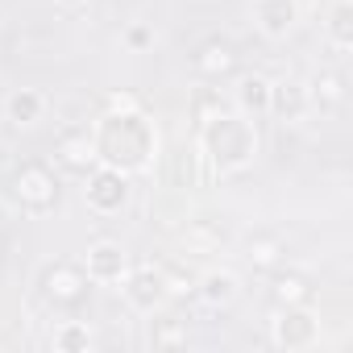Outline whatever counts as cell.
<instances>
[{
    "label": "cell",
    "instance_id": "obj_3",
    "mask_svg": "<svg viewBox=\"0 0 353 353\" xmlns=\"http://www.w3.org/2000/svg\"><path fill=\"white\" fill-rule=\"evenodd\" d=\"M270 341L287 353H307L320 345V316L312 303H279V316L270 320Z\"/></svg>",
    "mask_w": 353,
    "mask_h": 353
},
{
    "label": "cell",
    "instance_id": "obj_18",
    "mask_svg": "<svg viewBox=\"0 0 353 353\" xmlns=\"http://www.w3.org/2000/svg\"><path fill=\"white\" fill-rule=\"evenodd\" d=\"M50 345H54L59 353H83V349H92V328L79 324V320H63V324L54 328Z\"/></svg>",
    "mask_w": 353,
    "mask_h": 353
},
{
    "label": "cell",
    "instance_id": "obj_12",
    "mask_svg": "<svg viewBox=\"0 0 353 353\" xmlns=\"http://www.w3.org/2000/svg\"><path fill=\"white\" fill-rule=\"evenodd\" d=\"M196 295H200L208 307H229V303L241 295V279H237L233 270H208V274H200Z\"/></svg>",
    "mask_w": 353,
    "mask_h": 353
},
{
    "label": "cell",
    "instance_id": "obj_13",
    "mask_svg": "<svg viewBox=\"0 0 353 353\" xmlns=\"http://www.w3.org/2000/svg\"><path fill=\"white\" fill-rule=\"evenodd\" d=\"M42 112H46V96H42L38 88H17V92H9V100H5V117H9L13 125H38Z\"/></svg>",
    "mask_w": 353,
    "mask_h": 353
},
{
    "label": "cell",
    "instance_id": "obj_2",
    "mask_svg": "<svg viewBox=\"0 0 353 353\" xmlns=\"http://www.w3.org/2000/svg\"><path fill=\"white\" fill-rule=\"evenodd\" d=\"M258 125L254 117L237 112V108H221L212 112L208 121H200V133H196V150H200V162L212 170V174H241L254 166L258 158Z\"/></svg>",
    "mask_w": 353,
    "mask_h": 353
},
{
    "label": "cell",
    "instance_id": "obj_1",
    "mask_svg": "<svg viewBox=\"0 0 353 353\" xmlns=\"http://www.w3.org/2000/svg\"><path fill=\"white\" fill-rule=\"evenodd\" d=\"M88 133H92L96 162L117 166L125 174H141L158 158V129L137 104L133 108H108Z\"/></svg>",
    "mask_w": 353,
    "mask_h": 353
},
{
    "label": "cell",
    "instance_id": "obj_14",
    "mask_svg": "<svg viewBox=\"0 0 353 353\" xmlns=\"http://www.w3.org/2000/svg\"><path fill=\"white\" fill-rule=\"evenodd\" d=\"M59 162H63L67 170H79V174H88V170L96 166L92 133H88V129H75V133H67V137L59 141Z\"/></svg>",
    "mask_w": 353,
    "mask_h": 353
},
{
    "label": "cell",
    "instance_id": "obj_17",
    "mask_svg": "<svg viewBox=\"0 0 353 353\" xmlns=\"http://www.w3.org/2000/svg\"><path fill=\"white\" fill-rule=\"evenodd\" d=\"M307 96H312V108H316V104H320V108H332V104L345 100V79H341L336 71H316L312 83H307Z\"/></svg>",
    "mask_w": 353,
    "mask_h": 353
},
{
    "label": "cell",
    "instance_id": "obj_4",
    "mask_svg": "<svg viewBox=\"0 0 353 353\" xmlns=\"http://www.w3.org/2000/svg\"><path fill=\"white\" fill-rule=\"evenodd\" d=\"M13 200H17V208L30 212V216L54 212V204H59V174H54L46 162H26V166L13 174Z\"/></svg>",
    "mask_w": 353,
    "mask_h": 353
},
{
    "label": "cell",
    "instance_id": "obj_15",
    "mask_svg": "<svg viewBox=\"0 0 353 353\" xmlns=\"http://www.w3.org/2000/svg\"><path fill=\"white\" fill-rule=\"evenodd\" d=\"M324 38L336 50H349L353 46V0H332V9L324 17Z\"/></svg>",
    "mask_w": 353,
    "mask_h": 353
},
{
    "label": "cell",
    "instance_id": "obj_23",
    "mask_svg": "<svg viewBox=\"0 0 353 353\" xmlns=\"http://www.w3.org/2000/svg\"><path fill=\"white\" fill-rule=\"evenodd\" d=\"M137 100L133 96H108V108H133Z\"/></svg>",
    "mask_w": 353,
    "mask_h": 353
},
{
    "label": "cell",
    "instance_id": "obj_6",
    "mask_svg": "<svg viewBox=\"0 0 353 353\" xmlns=\"http://www.w3.org/2000/svg\"><path fill=\"white\" fill-rule=\"evenodd\" d=\"M121 295H125V303H129L137 316H154V312H162L166 299H170L166 270H158V266H129L125 279H121Z\"/></svg>",
    "mask_w": 353,
    "mask_h": 353
},
{
    "label": "cell",
    "instance_id": "obj_16",
    "mask_svg": "<svg viewBox=\"0 0 353 353\" xmlns=\"http://www.w3.org/2000/svg\"><path fill=\"white\" fill-rule=\"evenodd\" d=\"M196 67L204 71V75H229L233 67H237V50L229 46V42H221V38H212V42H204L200 46V54H196Z\"/></svg>",
    "mask_w": 353,
    "mask_h": 353
},
{
    "label": "cell",
    "instance_id": "obj_8",
    "mask_svg": "<svg viewBox=\"0 0 353 353\" xmlns=\"http://www.w3.org/2000/svg\"><path fill=\"white\" fill-rule=\"evenodd\" d=\"M299 13H303L299 0H254L250 5V17H254L258 34L270 38V42H283L299 26Z\"/></svg>",
    "mask_w": 353,
    "mask_h": 353
},
{
    "label": "cell",
    "instance_id": "obj_20",
    "mask_svg": "<svg viewBox=\"0 0 353 353\" xmlns=\"http://www.w3.org/2000/svg\"><path fill=\"white\" fill-rule=\"evenodd\" d=\"M125 42H129V50H145V46H154V30L150 26H129Z\"/></svg>",
    "mask_w": 353,
    "mask_h": 353
},
{
    "label": "cell",
    "instance_id": "obj_10",
    "mask_svg": "<svg viewBox=\"0 0 353 353\" xmlns=\"http://www.w3.org/2000/svg\"><path fill=\"white\" fill-rule=\"evenodd\" d=\"M312 112V96H307V83L303 79H270V112L266 117H279L283 125H295Z\"/></svg>",
    "mask_w": 353,
    "mask_h": 353
},
{
    "label": "cell",
    "instance_id": "obj_9",
    "mask_svg": "<svg viewBox=\"0 0 353 353\" xmlns=\"http://www.w3.org/2000/svg\"><path fill=\"white\" fill-rule=\"evenodd\" d=\"M83 270H88V279L100 283V287L121 283L125 270H129V254H125L121 241H108V237H104V241H92L88 254H83Z\"/></svg>",
    "mask_w": 353,
    "mask_h": 353
},
{
    "label": "cell",
    "instance_id": "obj_11",
    "mask_svg": "<svg viewBox=\"0 0 353 353\" xmlns=\"http://www.w3.org/2000/svg\"><path fill=\"white\" fill-rule=\"evenodd\" d=\"M233 104H237V112H245V117H266L270 112V79L266 75H241L237 79V88H233Z\"/></svg>",
    "mask_w": 353,
    "mask_h": 353
},
{
    "label": "cell",
    "instance_id": "obj_22",
    "mask_svg": "<svg viewBox=\"0 0 353 353\" xmlns=\"http://www.w3.org/2000/svg\"><path fill=\"white\" fill-rule=\"evenodd\" d=\"M162 324H166V320H162ZM150 341H154V345H183V341H188V332H183L179 324H166L162 332H150Z\"/></svg>",
    "mask_w": 353,
    "mask_h": 353
},
{
    "label": "cell",
    "instance_id": "obj_5",
    "mask_svg": "<svg viewBox=\"0 0 353 353\" xmlns=\"http://www.w3.org/2000/svg\"><path fill=\"white\" fill-rule=\"evenodd\" d=\"M129 196H133V174H125V170H117V166H104V162H96V166L88 170V179H83V200H88V208H92L96 216H117V212L129 204Z\"/></svg>",
    "mask_w": 353,
    "mask_h": 353
},
{
    "label": "cell",
    "instance_id": "obj_24",
    "mask_svg": "<svg viewBox=\"0 0 353 353\" xmlns=\"http://www.w3.org/2000/svg\"><path fill=\"white\" fill-rule=\"evenodd\" d=\"M63 5H83V0H63Z\"/></svg>",
    "mask_w": 353,
    "mask_h": 353
},
{
    "label": "cell",
    "instance_id": "obj_19",
    "mask_svg": "<svg viewBox=\"0 0 353 353\" xmlns=\"http://www.w3.org/2000/svg\"><path fill=\"white\" fill-rule=\"evenodd\" d=\"M274 299L279 303H312V291H307V283L299 274H283L274 283Z\"/></svg>",
    "mask_w": 353,
    "mask_h": 353
},
{
    "label": "cell",
    "instance_id": "obj_21",
    "mask_svg": "<svg viewBox=\"0 0 353 353\" xmlns=\"http://www.w3.org/2000/svg\"><path fill=\"white\" fill-rule=\"evenodd\" d=\"M221 108H225V104H221L212 92H200V96H196V125H200V121H208V117H212V112H221Z\"/></svg>",
    "mask_w": 353,
    "mask_h": 353
},
{
    "label": "cell",
    "instance_id": "obj_7",
    "mask_svg": "<svg viewBox=\"0 0 353 353\" xmlns=\"http://www.w3.org/2000/svg\"><path fill=\"white\" fill-rule=\"evenodd\" d=\"M42 291H46L54 303H83L88 291H92V279H88L83 262H54V266H46V274H42Z\"/></svg>",
    "mask_w": 353,
    "mask_h": 353
}]
</instances>
